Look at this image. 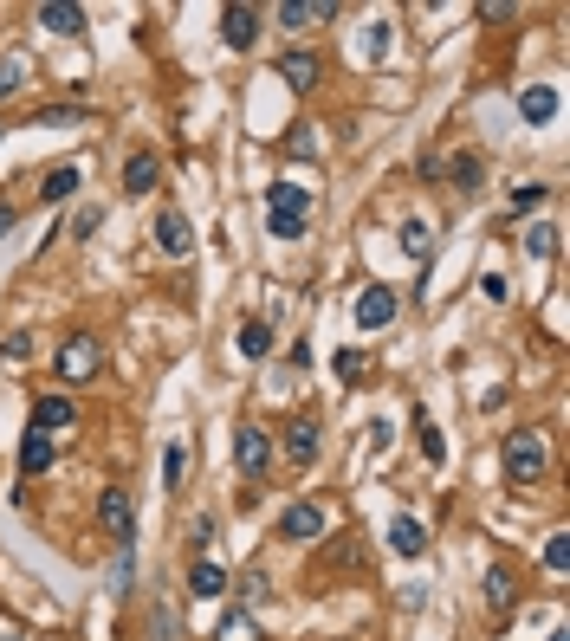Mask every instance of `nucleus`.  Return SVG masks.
I'll return each instance as SVG.
<instances>
[{"mask_svg":"<svg viewBox=\"0 0 570 641\" xmlns=\"http://www.w3.org/2000/svg\"><path fill=\"white\" fill-rule=\"evenodd\" d=\"M499 467H506V486H532V480H545V467H551V441H545V428H512L506 441H499Z\"/></svg>","mask_w":570,"mask_h":641,"instance_id":"obj_1","label":"nucleus"},{"mask_svg":"<svg viewBox=\"0 0 570 641\" xmlns=\"http://www.w3.org/2000/svg\"><path fill=\"white\" fill-rule=\"evenodd\" d=\"M305 221H311V188L305 182L266 188V234L273 240H305Z\"/></svg>","mask_w":570,"mask_h":641,"instance_id":"obj_2","label":"nucleus"},{"mask_svg":"<svg viewBox=\"0 0 570 641\" xmlns=\"http://www.w3.org/2000/svg\"><path fill=\"white\" fill-rule=\"evenodd\" d=\"M104 370V344L98 337H59V383H91Z\"/></svg>","mask_w":570,"mask_h":641,"instance_id":"obj_3","label":"nucleus"},{"mask_svg":"<svg viewBox=\"0 0 570 641\" xmlns=\"http://www.w3.org/2000/svg\"><path fill=\"white\" fill-rule=\"evenodd\" d=\"M234 467H240V480H247V486H260L266 473H273V441H266V428H253V421H247V428L234 434Z\"/></svg>","mask_w":570,"mask_h":641,"instance_id":"obj_4","label":"nucleus"},{"mask_svg":"<svg viewBox=\"0 0 570 641\" xmlns=\"http://www.w3.org/2000/svg\"><path fill=\"white\" fill-rule=\"evenodd\" d=\"M98 518H104V531H111L117 551H130V538H137V506H130L124 486H104L98 493Z\"/></svg>","mask_w":570,"mask_h":641,"instance_id":"obj_5","label":"nucleus"},{"mask_svg":"<svg viewBox=\"0 0 570 641\" xmlns=\"http://www.w3.org/2000/svg\"><path fill=\"white\" fill-rule=\"evenodd\" d=\"M149 240H156V253H162V259H188V253H195V227H188V214H182V208H162V214H156V227H149Z\"/></svg>","mask_w":570,"mask_h":641,"instance_id":"obj_6","label":"nucleus"},{"mask_svg":"<svg viewBox=\"0 0 570 641\" xmlns=\"http://www.w3.org/2000/svg\"><path fill=\"white\" fill-rule=\"evenodd\" d=\"M260 26H266V13H260V7H247V0H227V7H221V39H227L234 52H253Z\"/></svg>","mask_w":570,"mask_h":641,"instance_id":"obj_7","label":"nucleus"},{"mask_svg":"<svg viewBox=\"0 0 570 641\" xmlns=\"http://www.w3.org/2000/svg\"><path fill=\"white\" fill-rule=\"evenodd\" d=\"M350 311H357V331H383V324H396L402 305H396V292H389V285H363Z\"/></svg>","mask_w":570,"mask_h":641,"instance_id":"obj_8","label":"nucleus"},{"mask_svg":"<svg viewBox=\"0 0 570 641\" xmlns=\"http://www.w3.org/2000/svg\"><path fill=\"white\" fill-rule=\"evenodd\" d=\"M324 525H331V518H324V506H311V499H298V506L279 512V538H285V544H311Z\"/></svg>","mask_w":570,"mask_h":641,"instance_id":"obj_9","label":"nucleus"},{"mask_svg":"<svg viewBox=\"0 0 570 641\" xmlns=\"http://www.w3.org/2000/svg\"><path fill=\"white\" fill-rule=\"evenodd\" d=\"M318 447H324V428H318V421H311V415H298L292 428H285V460H292L298 473H305L311 460H318Z\"/></svg>","mask_w":570,"mask_h":641,"instance_id":"obj_10","label":"nucleus"},{"mask_svg":"<svg viewBox=\"0 0 570 641\" xmlns=\"http://www.w3.org/2000/svg\"><path fill=\"white\" fill-rule=\"evenodd\" d=\"M273 20H279V26H292V33H305V26L337 20V0H279Z\"/></svg>","mask_w":570,"mask_h":641,"instance_id":"obj_11","label":"nucleus"},{"mask_svg":"<svg viewBox=\"0 0 570 641\" xmlns=\"http://www.w3.org/2000/svg\"><path fill=\"white\" fill-rule=\"evenodd\" d=\"M59 467V441L52 434H39V428H26V441H20V473L26 480H39V473H52Z\"/></svg>","mask_w":570,"mask_h":641,"instance_id":"obj_12","label":"nucleus"},{"mask_svg":"<svg viewBox=\"0 0 570 641\" xmlns=\"http://www.w3.org/2000/svg\"><path fill=\"white\" fill-rule=\"evenodd\" d=\"M480 590H486V609H493V616H512V609H519V577H512L506 564H493L480 577Z\"/></svg>","mask_w":570,"mask_h":641,"instance_id":"obj_13","label":"nucleus"},{"mask_svg":"<svg viewBox=\"0 0 570 641\" xmlns=\"http://www.w3.org/2000/svg\"><path fill=\"white\" fill-rule=\"evenodd\" d=\"M279 78L292 91H311L324 78V65H318V52H305V46H292V52H279Z\"/></svg>","mask_w":570,"mask_h":641,"instance_id":"obj_14","label":"nucleus"},{"mask_svg":"<svg viewBox=\"0 0 570 641\" xmlns=\"http://www.w3.org/2000/svg\"><path fill=\"white\" fill-rule=\"evenodd\" d=\"M72 421H78V402H72V395H39V402H33V428H39V434H65Z\"/></svg>","mask_w":570,"mask_h":641,"instance_id":"obj_15","label":"nucleus"},{"mask_svg":"<svg viewBox=\"0 0 570 641\" xmlns=\"http://www.w3.org/2000/svg\"><path fill=\"white\" fill-rule=\"evenodd\" d=\"M156 182H162V162L149 156V149H137V156L124 162V195L143 201V195H156Z\"/></svg>","mask_w":570,"mask_h":641,"instance_id":"obj_16","label":"nucleus"},{"mask_svg":"<svg viewBox=\"0 0 570 641\" xmlns=\"http://www.w3.org/2000/svg\"><path fill=\"white\" fill-rule=\"evenodd\" d=\"M389 551H396V557H422L428 551V531H422V518H415V512L389 518Z\"/></svg>","mask_w":570,"mask_h":641,"instance_id":"obj_17","label":"nucleus"},{"mask_svg":"<svg viewBox=\"0 0 570 641\" xmlns=\"http://www.w3.org/2000/svg\"><path fill=\"white\" fill-rule=\"evenodd\" d=\"M227 590H234V577H227L214 557H195V564H188V596H208L214 603V596H227Z\"/></svg>","mask_w":570,"mask_h":641,"instance_id":"obj_18","label":"nucleus"},{"mask_svg":"<svg viewBox=\"0 0 570 641\" xmlns=\"http://www.w3.org/2000/svg\"><path fill=\"white\" fill-rule=\"evenodd\" d=\"M39 26L59 33V39H78V33H85V7H72V0H46V7H39Z\"/></svg>","mask_w":570,"mask_h":641,"instance_id":"obj_19","label":"nucleus"},{"mask_svg":"<svg viewBox=\"0 0 570 641\" xmlns=\"http://www.w3.org/2000/svg\"><path fill=\"white\" fill-rule=\"evenodd\" d=\"M78 182H85V169H78V162H59V169H46V182H39V201L59 208V201L78 195Z\"/></svg>","mask_w":570,"mask_h":641,"instance_id":"obj_20","label":"nucleus"},{"mask_svg":"<svg viewBox=\"0 0 570 641\" xmlns=\"http://www.w3.org/2000/svg\"><path fill=\"white\" fill-rule=\"evenodd\" d=\"M519 117H525V124H538V130H545L551 117H558V91H551V85H532V91H519Z\"/></svg>","mask_w":570,"mask_h":641,"instance_id":"obj_21","label":"nucleus"},{"mask_svg":"<svg viewBox=\"0 0 570 641\" xmlns=\"http://www.w3.org/2000/svg\"><path fill=\"white\" fill-rule=\"evenodd\" d=\"M234 344H240V357H253V363H260L266 350H273V324H266V318H247V324H240V337H234Z\"/></svg>","mask_w":570,"mask_h":641,"instance_id":"obj_22","label":"nucleus"},{"mask_svg":"<svg viewBox=\"0 0 570 641\" xmlns=\"http://www.w3.org/2000/svg\"><path fill=\"white\" fill-rule=\"evenodd\" d=\"M188 480V441H169L162 447V493H182Z\"/></svg>","mask_w":570,"mask_h":641,"instance_id":"obj_23","label":"nucleus"},{"mask_svg":"<svg viewBox=\"0 0 570 641\" xmlns=\"http://www.w3.org/2000/svg\"><path fill=\"white\" fill-rule=\"evenodd\" d=\"M396 247L409 253V259H428V253H434V227H428V221H402V227H396Z\"/></svg>","mask_w":570,"mask_h":641,"instance_id":"obj_24","label":"nucleus"},{"mask_svg":"<svg viewBox=\"0 0 570 641\" xmlns=\"http://www.w3.org/2000/svg\"><path fill=\"white\" fill-rule=\"evenodd\" d=\"M447 175H454V188H467V195H473V188L486 182V156H473V149H460V156L447 162Z\"/></svg>","mask_w":570,"mask_h":641,"instance_id":"obj_25","label":"nucleus"},{"mask_svg":"<svg viewBox=\"0 0 570 641\" xmlns=\"http://www.w3.org/2000/svg\"><path fill=\"white\" fill-rule=\"evenodd\" d=\"M26 72H33V59H26V52H0V98L26 91Z\"/></svg>","mask_w":570,"mask_h":641,"instance_id":"obj_26","label":"nucleus"},{"mask_svg":"<svg viewBox=\"0 0 570 641\" xmlns=\"http://www.w3.org/2000/svg\"><path fill=\"white\" fill-rule=\"evenodd\" d=\"M415 441H422V460H428V467H441V460H447V441H441V428H434L428 415H415Z\"/></svg>","mask_w":570,"mask_h":641,"instance_id":"obj_27","label":"nucleus"},{"mask_svg":"<svg viewBox=\"0 0 570 641\" xmlns=\"http://www.w3.org/2000/svg\"><path fill=\"white\" fill-rule=\"evenodd\" d=\"M318 130H311V124H292V136H285V156H298V162H311V156H318Z\"/></svg>","mask_w":570,"mask_h":641,"instance_id":"obj_28","label":"nucleus"},{"mask_svg":"<svg viewBox=\"0 0 570 641\" xmlns=\"http://www.w3.org/2000/svg\"><path fill=\"white\" fill-rule=\"evenodd\" d=\"M221 641H260V629H253L247 609H227V616H221Z\"/></svg>","mask_w":570,"mask_h":641,"instance_id":"obj_29","label":"nucleus"},{"mask_svg":"<svg viewBox=\"0 0 570 641\" xmlns=\"http://www.w3.org/2000/svg\"><path fill=\"white\" fill-rule=\"evenodd\" d=\"M545 570H558V577L570 570V531H551L545 538Z\"/></svg>","mask_w":570,"mask_h":641,"instance_id":"obj_30","label":"nucleus"},{"mask_svg":"<svg viewBox=\"0 0 570 641\" xmlns=\"http://www.w3.org/2000/svg\"><path fill=\"white\" fill-rule=\"evenodd\" d=\"M545 195H551L545 182H519V188H512V208H519V214L525 208H545Z\"/></svg>","mask_w":570,"mask_h":641,"instance_id":"obj_31","label":"nucleus"},{"mask_svg":"<svg viewBox=\"0 0 570 641\" xmlns=\"http://www.w3.org/2000/svg\"><path fill=\"white\" fill-rule=\"evenodd\" d=\"M525 247H532L538 259H551V253H558V227H532V234H525Z\"/></svg>","mask_w":570,"mask_h":641,"instance_id":"obj_32","label":"nucleus"},{"mask_svg":"<svg viewBox=\"0 0 570 641\" xmlns=\"http://www.w3.org/2000/svg\"><path fill=\"white\" fill-rule=\"evenodd\" d=\"M363 52H370V59H383V52H389V20H370V33H363Z\"/></svg>","mask_w":570,"mask_h":641,"instance_id":"obj_33","label":"nucleus"},{"mask_svg":"<svg viewBox=\"0 0 570 641\" xmlns=\"http://www.w3.org/2000/svg\"><path fill=\"white\" fill-rule=\"evenodd\" d=\"M33 357V344H26V337H0V363H26Z\"/></svg>","mask_w":570,"mask_h":641,"instance_id":"obj_34","label":"nucleus"},{"mask_svg":"<svg viewBox=\"0 0 570 641\" xmlns=\"http://www.w3.org/2000/svg\"><path fill=\"white\" fill-rule=\"evenodd\" d=\"M337 376H344V383H357V376H363V350H337Z\"/></svg>","mask_w":570,"mask_h":641,"instance_id":"obj_35","label":"nucleus"},{"mask_svg":"<svg viewBox=\"0 0 570 641\" xmlns=\"http://www.w3.org/2000/svg\"><path fill=\"white\" fill-rule=\"evenodd\" d=\"M240 596H247V603H260V596H273V583H266L260 570H247V577H240Z\"/></svg>","mask_w":570,"mask_h":641,"instance_id":"obj_36","label":"nucleus"},{"mask_svg":"<svg viewBox=\"0 0 570 641\" xmlns=\"http://www.w3.org/2000/svg\"><path fill=\"white\" fill-rule=\"evenodd\" d=\"M480 292H486V298H493V305H506V298H512V285H506V279H499V272H486V279H480Z\"/></svg>","mask_w":570,"mask_h":641,"instance_id":"obj_37","label":"nucleus"},{"mask_svg":"<svg viewBox=\"0 0 570 641\" xmlns=\"http://www.w3.org/2000/svg\"><path fill=\"white\" fill-rule=\"evenodd\" d=\"M188 538H195V557H208V544H214V525H208V518H195V531H188Z\"/></svg>","mask_w":570,"mask_h":641,"instance_id":"obj_38","label":"nucleus"},{"mask_svg":"<svg viewBox=\"0 0 570 641\" xmlns=\"http://www.w3.org/2000/svg\"><path fill=\"white\" fill-rule=\"evenodd\" d=\"M98 221H104V214L85 208V214H78V234H72V240H91V234H98Z\"/></svg>","mask_w":570,"mask_h":641,"instance_id":"obj_39","label":"nucleus"},{"mask_svg":"<svg viewBox=\"0 0 570 641\" xmlns=\"http://www.w3.org/2000/svg\"><path fill=\"white\" fill-rule=\"evenodd\" d=\"M13 221H20V208H13V201H7V195H0V240H7V234H13Z\"/></svg>","mask_w":570,"mask_h":641,"instance_id":"obj_40","label":"nucleus"}]
</instances>
